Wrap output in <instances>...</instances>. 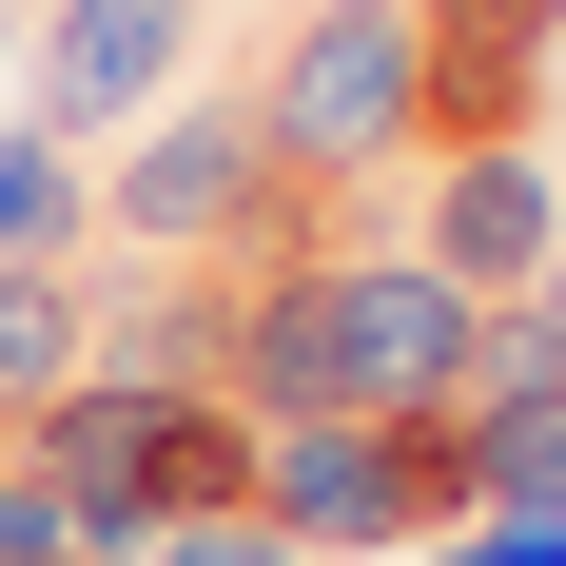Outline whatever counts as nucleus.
I'll return each instance as SVG.
<instances>
[{
    "label": "nucleus",
    "instance_id": "nucleus-1",
    "mask_svg": "<svg viewBox=\"0 0 566 566\" xmlns=\"http://www.w3.org/2000/svg\"><path fill=\"white\" fill-rule=\"evenodd\" d=\"M20 469L59 489V527H78L98 566H137L157 527L254 509V410L234 391H157V371H78V391L20 430Z\"/></svg>",
    "mask_w": 566,
    "mask_h": 566
},
{
    "label": "nucleus",
    "instance_id": "nucleus-2",
    "mask_svg": "<svg viewBox=\"0 0 566 566\" xmlns=\"http://www.w3.org/2000/svg\"><path fill=\"white\" fill-rule=\"evenodd\" d=\"M254 527H274V547H313V566L450 547V527H469V450H450V410H430V430H352V410L254 430Z\"/></svg>",
    "mask_w": 566,
    "mask_h": 566
},
{
    "label": "nucleus",
    "instance_id": "nucleus-3",
    "mask_svg": "<svg viewBox=\"0 0 566 566\" xmlns=\"http://www.w3.org/2000/svg\"><path fill=\"white\" fill-rule=\"evenodd\" d=\"M234 117L274 137L293 196H371V176H410V157H430V117H410V20H274L254 78H234Z\"/></svg>",
    "mask_w": 566,
    "mask_h": 566
},
{
    "label": "nucleus",
    "instance_id": "nucleus-4",
    "mask_svg": "<svg viewBox=\"0 0 566 566\" xmlns=\"http://www.w3.org/2000/svg\"><path fill=\"white\" fill-rule=\"evenodd\" d=\"M274 216H293V176H274V137H254L234 98H157V117L98 157V254L254 274V254H274Z\"/></svg>",
    "mask_w": 566,
    "mask_h": 566
},
{
    "label": "nucleus",
    "instance_id": "nucleus-5",
    "mask_svg": "<svg viewBox=\"0 0 566 566\" xmlns=\"http://www.w3.org/2000/svg\"><path fill=\"white\" fill-rule=\"evenodd\" d=\"M196 40H216V0H40L20 20V117L59 157H117L157 98H196Z\"/></svg>",
    "mask_w": 566,
    "mask_h": 566
},
{
    "label": "nucleus",
    "instance_id": "nucleus-6",
    "mask_svg": "<svg viewBox=\"0 0 566 566\" xmlns=\"http://www.w3.org/2000/svg\"><path fill=\"white\" fill-rule=\"evenodd\" d=\"M547 78H566V0H410V117H430V157L527 137Z\"/></svg>",
    "mask_w": 566,
    "mask_h": 566
},
{
    "label": "nucleus",
    "instance_id": "nucleus-7",
    "mask_svg": "<svg viewBox=\"0 0 566 566\" xmlns=\"http://www.w3.org/2000/svg\"><path fill=\"white\" fill-rule=\"evenodd\" d=\"M410 176H430V196H410V254H430L450 293H489V313H509V293L566 254V176H547V137H489V157H410Z\"/></svg>",
    "mask_w": 566,
    "mask_h": 566
},
{
    "label": "nucleus",
    "instance_id": "nucleus-8",
    "mask_svg": "<svg viewBox=\"0 0 566 566\" xmlns=\"http://www.w3.org/2000/svg\"><path fill=\"white\" fill-rule=\"evenodd\" d=\"M98 234V157H59L40 117H0V274H59Z\"/></svg>",
    "mask_w": 566,
    "mask_h": 566
},
{
    "label": "nucleus",
    "instance_id": "nucleus-9",
    "mask_svg": "<svg viewBox=\"0 0 566 566\" xmlns=\"http://www.w3.org/2000/svg\"><path fill=\"white\" fill-rule=\"evenodd\" d=\"M78 371H98V352H78V254H59V274H0V430H40Z\"/></svg>",
    "mask_w": 566,
    "mask_h": 566
},
{
    "label": "nucleus",
    "instance_id": "nucleus-10",
    "mask_svg": "<svg viewBox=\"0 0 566 566\" xmlns=\"http://www.w3.org/2000/svg\"><path fill=\"white\" fill-rule=\"evenodd\" d=\"M469 450V527H547L566 509V410H450Z\"/></svg>",
    "mask_w": 566,
    "mask_h": 566
},
{
    "label": "nucleus",
    "instance_id": "nucleus-11",
    "mask_svg": "<svg viewBox=\"0 0 566 566\" xmlns=\"http://www.w3.org/2000/svg\"><path fill=\"white\" fill-rule=\"evenodd\" d=\"M469 410H566V254L489 313V391H469Z\"/></svg>",
    "mask_w": 566,
    "mask_h": 566
},
{
    "label": "nucleus",
    "instance_id": "nucleus-12",
    "mask_svg": "<svg viewBox=\"0 0 566 566\" xmlns=\"http://www.w3.org/2000/svg\"><path fill=\"white\" fill-rule=\"evenodd\" d=\"M137 566H313V547H274V527H254V509H216V527H157V547H137Z\"/></svg>",
    "mask_w": 566,
    "mask_h": 566
},
{
    "label": "nucleus",
    "instance_id": "nucleus-13",
    "mask_svg": "<svg viewBox=\"0 0 566 566\" xmlns=\"http://www.w3.org/2000/svg\"><path fill=\"white\" fill-rule=\"evenodd\" d=\"M40 547H78V527H59V489H40V469L0 450V566H40Z\"/></svg>",
    "mask_w": 566,
    "mask_h": 566
},
{
    "label": "nucleus",
    "instance_id": "nucleus-14",
    "mask_svg": "<svg viewBox=\"0 0 566 566\" xmlns=\"http://www.w3.org/2000/svg\"><path fill=\"white\" fill-rule=\"evenodd\" d=\"M391 566H527L509 527H450V547H391Z\"/></svg>",
    "mask_w": 566,
    "mask_h": 566
},
{
    "label": "nucleus",
    "instance_id": "nucleus-15",
    "mask_svg": "<svg viewBox=\"0 0 566 566\" xmlns=\"http://www.w3.org/2000/svg\"><path fill=\"white\" fill-rule=\"evenodd\" d=\"M0 117H20V0H0Z\"/></svg>",
    "mask_w": 566,
    "mask_h": 566
},
{
    "label": "nucleus",
    "instance_id": "nucleus-16",
    "mask_svg": "<svg viewBox=\"0 0 566 566\" xmlns=\"http://www.w3.org/2000/svg\"><path fill=\"white\" fill-rule=\"evenodd\" d=\"M509 547H527V566H566V509H547V527H509Z\"/></svg>",
    "mask_w": 566,
    "mask_h": 566
},
{
    "label": "nucleus",
    "instance_id": "nucleus-17",
    "mask_svg": "<svg viewBox=\"0 0 566 566\" xmlns=\"http://www.w3.org/2000/svg\"><path fill=\"white\" fill-rule=\"evenodd\" d=\"M40 566H98V547H40Z\"/></svg>",
    "mask_w": 566,
    "mask_h": 566
},
{
    "label": "nucleus",
    "instance_id": "nucleus-18",
    "mask_svg": "<svg viewBox=\"0 0 566 566\" xmlns=\"http://www.w3.org/2000/svg\"><path fill=\"white\" fill-rule=\"evenodd\" d=\"M20 20H40V0H20Z\"/></svg>",
    "mask_w": 566,
    "mask_h": 566
}]
</instances>
